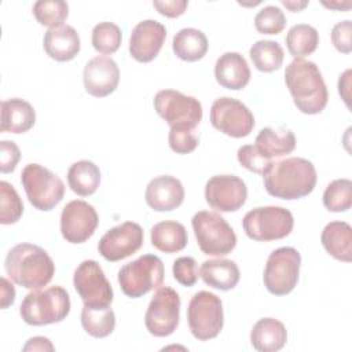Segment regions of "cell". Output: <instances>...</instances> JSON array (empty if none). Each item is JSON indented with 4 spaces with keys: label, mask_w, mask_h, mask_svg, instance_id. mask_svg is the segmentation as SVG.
Listing matches in <instances>:
<instances>
[{
    "label": "cell",
    "mask_w": 352,
    "mask_h": 352,
    "mask_svg": "<svg viewBox=\"0 0 352 352\" xmlns=\"http://www.w3.org/2000/svg\"><path fill=\"white\" fill-rule=\"evenodd\" d=\"M315 165L301 157L275 160L263 173L265 191L280 199H298L312 192L316 184Z\"/></svg>",
    "instance_id": "cell-1"
},
{
    "label": "cell",
    "mask_w": 352,
    "mask_h": 352,
    "mask_svg": "<svg viewBox=\"0 0 352 352\" xmlns=\"http://www.w3.org/2000/svg\"><path fill=\"white\" fill-rule=\"evenodd\" d=\"M285 82L301 113L319 114L326 107L329 92L315 62L293 59L286 66Z\"/></svg>",
    "instance_id": "cell-2"
},
{
    "label": "cell",
    "mask_w": 352,
    "mask_h": 352,
    "mask_svg": "<svg viewBox=\"0 0 352 352\" xmlns=\"http://www.w3.org/2000/svg\"><path fill=\"white\" fill-rule=\"evenodd\" d=\"M4 267L14 283L30 290L44 287L55 274V264L50 254L33 243L15 245L7 253Z\"/></svg>",
    "instance_id": "cell-3"
},
{
    "label": "cell",
    "mask_w": 352,
    "mask_h": 352,
    "mask_svg": "<svg viewBox=\"0 0 352 352\" xmlns=\"http://www.w3.org/2000/svg\"><path fill=\"white\" fill-rule=\"evenodd\" d=\"M70 296L62 286L33 290L25 296L19 314L25 323L44 326L62 322L70 312Z\"/></svg>",
    "instance_id": "cell-4"
},
{
    "label": "cell",
    "mask_w": 352,
    "mask_h": 352,
    "mask_svg": "<svg viewBox=\"0 0 352 352\" xmlns=\"http://www.w3.org/2000/svg\"><path fill=\"white\" fill-rule=\"evenodd\" d=\"M197 243L204 254L226 256L236 246V235L227 220L209 210H199L191 219Z\"/></svg>",
    "instance_id": "cell-5"
},
{
    "label": "cell",
    "mask_w": 352,
    "mask_h": 352,
    "mask_svg": "<svg viewBox=\"0 0 352 352\" xmlns=\"http://www.w3.org/2000/svg\"><path fill=\"white\" fill-rule=\"evenodd\" d=\"M164 275L165 268L162 260L154 254H143L122 265L117 279L125 296L138 298L162 286Z\"/></svg>",
    "instance_id": "cell-6"
},
{
    "label": "cell",
    "mask_w": 352,
    "mask_h": 352,
    "mask_svg": "<svg viewBox=\"0 0 352 352\" xmlns=\"http://www.w3.org/2000/svg\"><path fill=\"white\" fill-rule=\"evenodd\" d=\"M294 226L293 214L282 206H258L242 219L245 234L257 242H270L287 236Z\"/></svg>",
    "instance_id": "cell-7"
},
{
    "label": "cell",
    "mask_w": 352,
    "mask_h": 352,
    "mask_svg": "<svg viewBox=\"0 0 352 352\" xmlns=\"http://www.w3.org/2000/svg\"><path fill=\"white\" fill-rule=\"evenodd\" d=\"M187 322L191 334L197 340L216 338L224 324L221 298L206 290L197 292L187 307Z\"/></svg>",
    "instance_id": "cell-8"
},
{
    "label": "cell",
    "mask_w": 352,
    "mask_h": 352,
    "mask_svg": "<svg viewBox=\"0 0 352 352\" xmlns=\"http://www.w3.org/2000/svg\"><path fill=\"white\" fill-rule=\"evenodd\" d=\"M21 183L29 202L38 210H51L65 195V183L40 164H28L21 173Z\"/></svg>",
    "instance_id": "cell-9"
},
{
    "label": "cell",
    "mask_w": 352,
    "mask_h": 352,
    "mask_svg": "<svg viewBox=\"0 0 352 352\" xmlns=\"http://www.w3.org/2000/svg\"><path fill=\"white\" fill-rule=\"evenodd\" d=\"M301 256L292 246H282L271 252L264 268V286L274 296L289 294L298 282Z\"/></svg>",
    "instance_id": "cell-10"
},
{
    "label": "cell",
    "mask_w": 352,
    "mask_h": 352,
    "mask_svg": "<svg viewBox=\"0 0 352 352\" xmlns=\"http://www.w3.org/2000/svg\"><path fill=\"white\" fill-rule=\"evenodd\" d=\"M180 319V297L169 286H160L150 300L144 314V324L154 337L170 336Z\"/></svg>",
    "instance_id": "cell-11"
},
{
    "label": "cell",
    "mask_w": 352,
    "mask_h": 352,
    "mask_svg": "<svg viewBox=\"0 0 352 352\" xmlns=\"http://www.w3.org/2000/svg\"><path fill=\"white\" fill-rule=\"evenodd\" d=\"M73 285L84 305L96 308L110 307L114 297L113 287L95 260H84L77 265Z\"/></svg>",
    "instance_id": "cell-12"
},
{
    "label": "cell",
    "mask_w": 352,
    "mask_h": 352,
    "mask_svg": "<svg viewBox=\"0 0 352 352\" xmlns=\"http://www.w3.org/2000/svg\"><path fill=\"white\" fill-rule=\"evenodd\" d=\"M157 114L169 126L186 124L197 126L202 120V104L194 96H187L175 89H161L153 100Z\"/></svg>",
    "instance_id": "cell-13"
},
{
    "label": "cell",
    "mask_w": 352,
    "mask_h": 352,
    "mask_svg": "<svg viewBox=\"0 0 352 352\" xmlns=\"http://www.w3.org/2000/svg\"><path fill=\"white\" fill-rule=\"evenodd\" d=\"M210 124L227 136L245 138L254 128V117L241 100L221 96L212 103Z\"/></svg>",
    "instance_id": "cell-14"
},
{
    "label": "cell",
    "mask_w": 352,
    "mask_h": 352,
    "mask_svg": "<svg viewBox=\"0 0 352 352\" xmlns=\"http://www.w3.org/2000/svg\"><path fill=\"white\" fill-rule=\"evenodd\" d=\"M143 239V228L135 221H125L106 231L98 243V250L104 260L114 263L136 253Z\"/></svg>",
    "instance_id": "cell-15"
},
{
    "label": "cell",
    "mask_w": 352,
    "mask_h": 352,
    "mask_svg": "<svg viewBox=\"0 0 352 352\" xmlns=\"http://www.w3.org/2000/svg\"><path fill=\"white\" fill-rule=\"evenodd\" d=\"M99 224L95 208L82 201L74 199L66 204L60 213V232L70 243H84L88 241Z\"/></svg>",
    "instance_id": "cell-16"
},
{
    "label": "cell",
    "mask_w": 352,
    "mask_h": 352,
    "mask_svg": "<svg viewBox=\"0 0 352 352\" xmlns=\"http://www.w3.org/2000/svg\"><path fill=\"white\" fill-rule=\"evenodd\" d=\"M246 198V184L235 175H216L206 182L205 199L219 212H235L245 205Z\"/></svg>",
    "instance_id": "cell-17"
},
{
    "label": "cell",
    "mask_w": 352,
    "mask_h": 352,
    "mask_svg": "<svg viewBox=\"0 0 352 352\" xmlns=\"http://www.w3.org/2000/svg\"><path fill=\"white\" fill-rule=\"evenodd\" d=\"M166 37L165 26L155 19L139 22L129 37V54L142 63L151 62L161 51Z\"/></svg>",
    "instance_id": "cell-18"
},
{
    "label": "cell",
    "mask_w": 352,
    "mask_h": 352,
    "mask_svg": "<svg viewBox=\"0 0 352 352\" xmlns=\"http://www.w3.org/2000/svg\"><path fill=\"white\" fill-rule=\"evenodd\" d=\"M85 91L95 98H104L116 91L120 81V69L114 59L98 55L88 60L82 73Z\"/></svg>",
    "instance_id": "cell-19"
},
{
    "label": "cell",
    "mask_w": 352,
    "mask_h": 352,
    "mask_svg": "<svg viewBox=\"0 0 352 352\" xmlns=\"http://www.w3.org/2000/svg\"><path fill=\"white\" fill-rule=\"evenodd\" d=\"M144 198L153 210L169 212L183 204L184 187L179 179L169 175H161L148 182Z\"/></svg>",
    "instance_id": "cell-20"
},
{
    "label": "cell",
    "mask_w": 352,
    "mask_h": 352,
    "mask_svg": "<svg viewBox=\"0 0 352 352\" xmlns=\"http://www.w3.org/2000/svg\"><path fill=\"white\" fill-rule=\"evenodd\" d=\"M44 51L58 62L72 60L81 48L80 36L70 25H59L45 32L43 38Z\"/></svg>",
    "instance_id": "cell-21"
},
{
    "label": "cell",
    "mask_w": 352,
    "mask_h": 352,
    "mask_svg": "<svg viewBox=\"0 0 352 352\" xmlns=\"http://www.w3.org/2000/svg\"><path fill=\"white\" fill-rule=\"evenodd\" d=\"M214 77L221 87L238 91L250 81V69L239 52H224L216 60Z\"/></svg>",
    "instance_id": "cell-22"
},
{
    "label": "cell",
    "mask_w": 352,
    "mask_h": 352,
    "mask_svg": "<svg viewBox=\"0 0 352 352\" xmlns=\"http://www.w3.org/2000/svg\"><path fill=\"white\" fill-rule=\"evenodd\" d=\"M36 122V111L33 106L19 98H11L1 102V132L23 133Z\"/></svg>",
    "instance_id": "cell-23"
},
{
    "label": "cell",
    "mask_w": 352,
    "mask_h": 352,
    "mask_svg": "<svg viewBox=\"0 0 352 352\" xmlns=\"http://www.w3.org/2000/svg\"><path fill=\"white\" fill-rule=\"evenodd\" d=\"M199 276L208 286L226 292L238 285L241 272L235 261L219 257L205 260L201 265Z\"/></svg>",
    "instance_id": "cell-24"
},
{
    "label": "cell",
    "mask_w": 352,
    "mask_h": 352,
    "mask_svg": "<svg viewBox=\"0 0 352 352\" xmlns=\"http://www.w3.org/2000/svg\"><path fill=\"white\" fill-rule=\"evenodd\" d=\"M287 330L285 324L274 318L257 320L250 331V342L260 352H276L285 346Z\"/></svg>",
    "instance_id": "cell-25"
},
{
    "label": "cell",
    "mask_w": 352,
    "mask_h": 352,
    "mask_svg": "<svg viewBox=\"0 0 352 352\" xmlns=\"http://www.w3.org/2000/svg\"><path fill=\"white\" fill-rule=\"evenodd\" d=\"M320 241L331 257L344 263L352 260V227L346 221H330L326 224Z\"/></svg>",
    "instance_id": "cell-26"
},
{
    "label": "cell",
    "mask_w": 352,
    "mask_h": 352,
    "mask_svg": "<svg viewBox=\"0 0 352 352\" xmlns=\"http://www.w3.org/2000/svg\"><path fill=\"white\" fill-rule=\"evenodd\" d=\"M256 147L271 161H275L296 148V136L286 128H263L256 136Z\"/></svg>",
    "instance_id": "cell-27"
},
{
    "label": "cell",
    "mask_w": 352,
    "mask_h": 352,
    "mask_svg": "<svg viewBox=\"0 0 352 352\" xmlns=\"http://www.w3.org/2000/svg\"><path fill=\"white\" fill-rule=\"evenodd\" d=\"M151 245L164 253H176L187 246L188 235L186 227L175 220H164L150 230Z\"/></svg>",
    "instance_id": "cell-28"
},
{
    "label": "cell",
    "mask_w": 352,
    "mask_h": 352,
    "mask_svg": "<svg viewBox=\"0 0 352 352\" xmlns=\"http://www.w3.org/2000/svg\"><path fill=\"white\" fill-rule=\"evenodd\" d=\"M208 38L204 32L195 28L179 30L172 40V48L177 58L186 62H197L208 52Z\"/></svg>",
    "instance_id": "cell-29"
},
{
    "label": "cell",
    "mask_w": 352,
    "mask_h": 352,
    "mask_svg": "<svg viewBox=\"0 0 352 352\" xmlns=\"http://www.w3.org/2000/svg\"><path fill=\"white\" fill-rule=\"evenodd\" d=\"M67 183L72 191L77 195H92L100 184V170L92 161H77L72 164L67 170Z\"/></svg>",
    "instance_id": "cell-30"
},
{
    "label": "cell",
    "mask_w": 352,
    "mask_h": 352,
    "mask_svg": "<svg viewBox=\"0 0 352 352\" xmlns=\"http://www.w3.org/2000/svg\"><path fill=\"white\" fill-rule=\"evenodd\" d=\"M319 44L318 30L307 23H297L292 26L286 34V47L294 59L311 55Z\"/></svg>",
    "instance_id": "cell-31"
},
{
    "label": "cell",
    "mask_w": 352,
    "mask_h": 352,
    "mask_svg": "<svg viewBox=\"0 0 352 352\" xmlns=\"http://www.w3.org/2000/svg\"><path fill=\"white\" fill-rule=\"evenodd\" d=\"M253 66L264 73L278 70L283 63V48L274 40H258L249 50Z\"/></svg>",
    "instance_id": "cell-32"
},
{
    "label": "cell",
    "mask_w": 352,
    "mask_h": 352,
    "mask_svg": "<svg viewBox=\"0 0 352 352\" xmlns=\"http://www.w3.org/2000/svg\"><path fill=\"white\" fill-rule=\"evenodd\" d=\"M81 324L89 336L104 338L110 336L116 327L114 311L110 307L96 308L84 305L81 311Z\"/></svg>",
    "instance_id": "cell-33"
},
{
    "label": "cell",
    "mask_w": 352,
    "mask_h": 352,
    "mask_svg": "<svg viewBox=\"0 0 352 352\" xmlns=\"http://www.w3.org/2000/svg\"><path fill=\"white\" fill-rule=\"evenodd\" d=\"M323 205L330 212H346L352 206V182L336 179L323 192Z\"/></svg>",
    "instance_id": "cell-34"
},
{
    "label": "cell",
    "mask_w": 352,
    "mask_h": 352,
    "mask_svg": "<svg viewBox=\"0 0 352 352\" xmlns=\"http://www.w3.org/2000/svg\"><path fill=\"white\" fill-rule=\"evenodd\" d=\"M33 15L40 25L51 29L63 25L69 15V6L63 0H38L33 4Z\"/></svg>",
    "instance_id": "cell-35"
},
{
    "label": "cell",
    "mask_w": 352,
    "mask_h": 352,
    "mask_svg": "<svg viewBox=\"0 0 352 352\" xmlns=\"http://www.w3.org/2000/svg\"><path fill=\"white\" fill-rule=\"evenodd\" d=\"M121 29L113 22H99L92 29V47L100 54H114L121 45Z\"/></svg>",
    "instance_id": "cell-36"
},
{
    "label": "cell",
    "mask_w": 352,
    "mask_h": 352,
    "mask_svg": "<svg viewBox=\"0 0 352 352\" xmlns=\"http://www.w3.org/2000/svg\"><path fill=\"white\" fill-rule=\"evenodd\" d=\"M23 213V204L14 188L6 180L0 182V223L14 224Z\"/></svg>",
    "instance_id": "cell-37"
},
{
    "label": "cell",
    "mask_w": 352,
    "mask_h": 352,
    "mask_svg": "<svg viewBox=\"0 0 352 352\" xmlns=\"http://www.w3.org/2000/svg\"><path fill=\"white\" fill-rule=\"evenodd\" d=\"M254 26L263 34H279L286 26V16L279 7L265 6L256 14Z\"/></svg>",
    "instance_id": "cell-38"
},
{
    "label": "cell",
    "mask_w": 352,
    "mask_h": 352,
    "mask_svg": "<svg viewBox=\"0 0 352 352\" xmlns=\"http://www.w3.org/2000/svg\"><path fill=\"white\" fill-rule=\"evenodd\" d=\"M194 129V126L186 124L172 125L168 135L169 147L176 154H188L194 151L198 146V136Z\"/></svg>",
    "instance_id": "cell-39"
},
{
    "label": "cell",
    "mask_w": 352,
    "mask_h": 352,
    "mask_svg": "<svg viewBox=\"0 0 352 352\" xmlns=\"http://www.w3.org/2000/svg\"><path fill=\"white\" fill-rule=\"evenodd\" d=\"M239 164L250 172L263 175L265 169L271 165V160H268L254 144H245L238 148L236 153Z\"/></svg>",
    "instance_id": "cell-40"
},
{
    "label": "cell",
    "mask_w": 352,
    "mask_h": 352,
    "mask_svg": "<svg viewBox=\"0 0 352 352\" xmlns=\"http://www.w3.org/2000/svg\"><path fill=\"white\" fill-rule=\"evenodd\" d=\"M172 274L173 278L183 286L191 287L198 280V267L197 261L190 256L179 257L173 261L172 265Z\"/></svg>",
    "instance_id": "cell-41"
},
{
    "label": "cell",
    "mask_w": 352,
    "mask_h": 352,
    "mask_svg": "<svg viewBox=\"0 0 352 352\" xmlns=\"http://www.w3.org/2000/svg\"><path fill=\"white\" fill-rule=\"evenodd\" d=\"M333 45L342 54L352 51V23L349 19L341 21L334 25L331 30Z\"/></svg>",
    "instance_id": "cell-42"
},
{
    "label": "cell",
    "mask_w": 352,
    "mask_h": 352,
    "mask_svg": "<svg viewBox=\"0 0 352 352\" xmlns=\"http://www.w3.org/2000/svg\"><path fill=\"white\" fill-rule=\"evenodd\" d=\"M21 160V150L12 140L0 142V170L1 173L14 172Z\"/></svg>",
    "instance_id": "cell-43"
},
{
    "label": "cell",
    "mask_w": 352,
    "mask_h": 352,
    "mask_svg": "<svg viewBox=\"0 0 352 352\" xmlns=\"http://www.w3.org/2000/svg\"><path fill=\"white\" fill-rule=\"evenodd\" d=\"M153 6L162 15L168 18H177L186 11L188 1L187 0H154Z\"/></svg>",
    "instance_id": "cell-44"
},
{
    "label": "cell",
    "mask_w": 352,
    "mask_h": 352,
    "mask_svg": "<svg viewBox=\"0 0 352 352\" xmlns=\"http://www.w3.org/2000/svg\"><path fill=\"white\" fill-rule=\"evenodd\" d=\"M0 282H1L0 305H1L3 309H6L7 307L12 305L14 301H15V287H14L12 283H11L7 278H4V276H1Z\"/></svg>",
    "instance_id": "cell-45"
},
{
    "label": "cell",
    "mask_w": 352,
    "mask_h": 352,
    "mask_svg": "<svg viewBox=\"0 0 352 352\" xmlns=\"http://www.w3.org/2000/svg\"><path fill=\"white\" fill-rule=\"evenodd\" d=\"M55 346L52 345V342L47 338V337H32L28 340V342L23 345L22 351L28 352V351H54Z\"/></svg>",
    "instance_id": "cell-46"
},
{
    "label": "cell",
    "mask_w": 352,
    "mask_h": 352,
    "mask_svg": "<svg viewBox=\"0 0 352 352\" xmlns=\"http://www.w3.org/2000/svg\"><path fill=\"white\" fill-rule=\"evenodd\" d=\"M349 76H351V69L345 70L338 80V94L342 96L345 104L349 107Z\"/></svg>",
    "instance_id": "cell-47"
},
{
    "label": "cell",
    "mask_w": 352,
    "mask_h": 352,
    "mask_svg": "<svg viewBox=\"0 0 352 352\" xmlns=\"http://www.w3.org/2000/svg\"><path fill=\"white\" fill-rule=\"evenodd\" d=\"M282 4L289 8L290 11H301L304 7L308 6V1H289V0H282Z\"/></svg>",
    "instance_id": "cell-48"
},
{
    "label": "cell",
    "mask_w": 352,
    "mask_h": 352,
    "mask_svg": "<svg viewBox=\"0 0 352 352\" xmlns=\"http://www.w3.org/2000/svg\"><path fill=\"white\" fill-rule=\"evenodd\" d=\"M323 6H326V7H330V8H340V10H348L349 7H351V3H348V4H345V6H342V4H340V3H324L323 1Z\"/></svg>",
    "instance_id": "cell-49"
}]
</instances>
